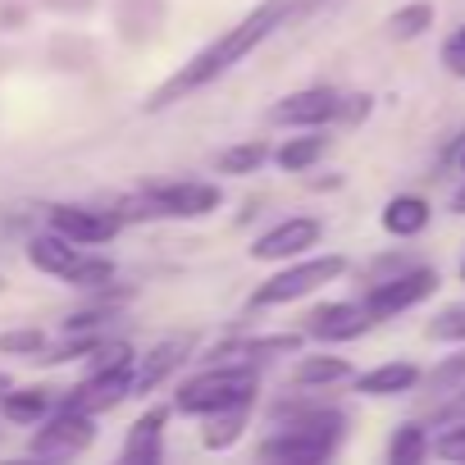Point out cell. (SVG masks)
I'll list each match as a JSON object with an SVG mask.
<instances>
[{
	"label": "cell",
	"instance_id": "cell-11",
	"mask_svg": "<svg viewBox=\"0 0 465 465\" xmlns=\"http://www.w3.org/2000/svg\"><path fill=\"white\" fill-rule=\"evenodd\" d=\"M124 397H133V365H114V370H92L87 383L74 388V397L64 406L74 411H87V415H101L110 406H119Z\"/></svg>",
	"mask_w": 465,
	"mask_h": 465
},
{
	"label": "cell",
	"instance_id": "cell-9",
	"mask_svg": "<svg viewBox=\"0 0 465 465\" xmlns=\"http://www.w3.org/2000/svg\"><path fill=\"white\" fill-rule=\"evenodd\" d=\"M329 119H342V96L329 87H306L270 105V124H288V128H320Z\"/></svg>",
	"mask_w": 465,
	"mask_h": 465
},
{
	"label": "cell",
	"instance_id": "cell-28",
	"mask_svg": "<svg viewBox=\"0 0 465 465\" xmlns=\"http://www.w3.org/2000/svg\"><path fill=\"white\" fill-rule=\"evenodd\" d=\"M442 64H447L451 78H465V28L447 37V46H442Z\"/></svg>",
	"mask_w": 465,
	"mask_h": 465
},
{
	"label": "cell",
	"instance_id": "cell-30",
	"mask_svg": "<svg viewBox=\"0 0 465 465\" xmlns=\"http://www.w3.org/2000/svg\"><path fill=\"white\" fill-rule=\"evenodd\" d=\"M465 379V356H456V361H447L438 374H433V383H460Z\"/></svg>",
	"mask_w": 465,
	"mask_h": 465
},
{
	"label": "cell",
	"instance_id": "cell-12",
	"mask_svg": "<svg viewBox=\"0 0 465 465\" xmlns=\"http://www.w3.org/2000/svg\"><path fill=\"white\" fill-rule=\"evenodd\" d=\"M370 324H374V320H370L365 302H361V306H351V302H333V306H320V311L311 315L306 333L320 338V342H351V338H361Z\"/></svg>",
	"mask_w": 465,
	"mask_h": 465
},
{
	"label": "cell",
	"instance_id": "cell-8",
	"mask_svg": "<svg viewBox=\"0 0 465 465\" xmlns=\"http://www.w3.org/2000/svg\"><path fill=\"white\" fill-rule=\"evenodd\" d=\"M324 238V223L311 219V214H292L283 223H274L270 232H261L252 256L256 261H292V256H306L315 242Z\"/></svg>",
	"mask_w": 465,
	"mask_h": 465
},
{
	"label": "cell",
	"instance_id": "cell-5",
	"mask_svg": "<svg viewBox=\"0 0 465 465\" xmlns=\"http://www.w3.org/2000/svg\"><path fill=\"white\" fill-rule=\"evenodd\" d=\"M219 205L214 183H155L142 192L137 214H169V219H201Z\"/></svg>",
	"mask_w": 465,
	"mask_h": 465
},
{
	"label": "cell",
	"instance_id": "cell-14",
	"mask_svg": "<svg viewBox=\"0 0 465 465\" xmlns=\"http://www.w3.org/2000/svg\"><path fill=\"white\" fill-rule=\"evenodd\" d=\"M187 338H169V342H160L155 351H146L142 356V365H133V392H151L155 383H164L183 361H187Z\"/></svg>",
	"mask_w": 465,
	"mask_h": 465
},
{
	"label": "cell",
	"instance_id": "cell-31",
	"mask_svg": "<svg viewBox=\"0 0 465 465\" xmlns=\"http://www.w3.org/2000/svg\"><path fill=\"white\" fill-rule=\"evenodd\" d=\"M370 114V96H342V119H365Z\"/></svg>",
	"mask_w": 465,
	"mask_h": 465
},
{
	"label": "cell",
	"instance_id": "cell-34",
	"mask_svg": "<svg viewBox=\"0 0 465 465\" xmlns=\"http://www.w3.org/2000/svg\"><path fill=\"white\" fill-rule=\"evenodd\" d=\"M460 169H465V151H460Z\"/></svg>",
	"mask_w": 465,
	"mask_h": 465
},
{
	"label": "cell",
	"instance_id": "cell-23",
	"mask_svg": "<svg viewBox=\"0 0 465 465\" xmlns=\"http://www.w3.org/2000/svg\"><path fill=\"white\" fill-rule=\"evenodd\" d=\"M429 28H433V5H429V0L401 5V10L388 19V33H392V37H401V42H411V37H420V33H429Z\"/></svg>",
	"mask_w": 465,
	"mask_h": 465
},
{
	"label": "cell",
	"instance_id": "cell-15",
	"mask_svg": "<svg viewBox=\"0 0 465 465\" xmlns=\"http://www.w3.org/2000/svg\"><path fill=\"white\" fill-rule=\"evenodd\" d=\"M415 383H420V370L411 361H388V365L361 374L356 392H365V397H397V392H411Z\"/></svg>",
	"mask_w": 465,
	"mask_h": 465
},
{
	"label": "cell",
	"instance_id": "cell-17",
	"mask_svg": "<svg viewBox=\"0 0 465 465\" xmlns=\"http://www.w3.org/2000/svg\"><path fill=\"white\" fill-rule=\"evenodd\" d=\"M429 223V201L424 196H392L383 205V228L392 232V238H415V232H424Z\"/></svg>",
	"mask_w": 465,
	"mask_h": 465
},
{
	"label": "cell",
	"instance_id": "cell-1",
	"mask_svg": "<svg viewBox=\"0 0 465 465\" xmlns=\"http://www.w3.org/2000/svg\"><path fill=\"white\" fill-rule=\"evenodd\" d=\"M297 10V0H265V5H256L242 24H232L223 37H214L205 51H196L169 83H160L155 92H151V101H146V110L155 114V110H169V105H178L183 96H192V92H201L205 83H214V78H223L232 64H242L265 37H274L283 24H288V15Z\"/></svg>",
	"mask_w": 465,
	"mask_h": 465
},
{
	"label": "cell",
	"instance_id": "cell-20",
	"mask_svg": "<svg viewBox=\"0 0 465 465\" xmlns=\"http://www.w3.org/2000/svg\"><path fill=\"white\" fill-rule=\"evenodd\" d=\"M320 155H324V137H288V142L274 151V160H279L283 173H302V169H311Z\"/></svg>",
	"mask_w": 465,
	"mask_h": 465
},
{
	"label": "cell",
	"instance_id": "cell-16",
	"mask_svg": "<svg viewBox=\"0 0 465 465\" xmlns=\"http://www.w3.org/2000/svg\"><path fill=\"white\" fill-rule=\"evenodd\" d=\"M164 420H169V411H146L137 424H133V433H128V442H124V460H142V465H155L160 460V429H164Z\"/></svg>",
	"mask_w": 465,
	"mask_h": 465
},
{
	"label": "cell",
	"instance_id": "cell-25",
	"mask_svg": "<svg viewBox=\"0 0 465 465\" xmlns=\"http://www.w3.org/2000/svg\"><path fill=\"white\" fill-rule=\"evenodd\" d=\"M0 351L37 356V351H46V333H42V329H15V333H0Z\"/></svg>",
	"mask_w": 465,
	"mask_h": 465
},
{
	"label": "cell",
	"instance_id": "cell-2",
	"mask_svg": "<svg viewBox=\"0 0 465 465\" xmlns=\"http://www.w3.org/2000/svg\"><path fill=\"white\" fill-rule=\"evenodd\" d=\"M256 397V370L252 365H219L196 374L192 383L178 388L173 406L183 415H228V411H242Z\"/></svg>",
	"mask_w": 465,
	"mask_h": 465
},
{
	"label": "cell",
	"instance_id": "cell-7",
	"mask_svg": "<svg viewBox=\"0 0 465 465\" xmlns=\"http://www.w3.org/2000/svg\"><path fill=\"white\" fill-rule=\"evenodd\" d=\"M92 438H96L92 415H87V411L64 406L46 429H37V433H33L28 451H33V456H78L83 447H92Z\"/></svg>",
	"mask_w": 465,
	"mask_h": 465
},
{
	"label": "cell",
	"instance_id": "cell-13",
	"mask_svg": "<svg viewBox=\"0 0 465 465\" xmlns=\"http://www.w3.org/2000/svg\"><path fill=\"white\" fill-rule=\"evenodd\" d=\"M28 261H33V270H42V274H51V279H74L78 274V265H83V252H78V242H69L64 232H42V238H33L28 242Z\"/></svg>",
	"mask_w": 465,
	"mask_h": 465
},
{
	"label": "cell",
	"instance_id": "cell-35",
	"mask_svg": "<svg viewBox=\"0 0 465 465\" xmlns=\"http://www.w3.org/2000/svg\"><path fill=\"white\" fill-rule=\"evenodd\" d=\"M460 279H465V265H460Z\"/></svg>",
	"mask_w": 465,
	"mask_h": 465
},
{
	"label": "cell",
	"instance_id": "cell-32",
	"mask_svg": "<svg viewBox=\"0 0 465 465\" xmlns=\"http://www.w3.org/2000/svg\"><path fill=\"white\" fill-rule=\"evenodd\" d=\"M438 420H442V424H460V420H465V392H460L456 401H447V406L438 411Z\"/></svg>",
	"mask_w": 465,
	"mask_h": 465
},
{
	"label": "cell",
	"instance_id": "cell-21",
	"mask_svg": "<svg viewBox=\"0 0 465 465\" xmlns=\"http://www.w3.org/2000/svg\"><path fill=\"white\" fill-rule=\"evenodd\" d=\"M347 374H351L347 361H338V356H311V361L297 365V388H324V383H338Z\"/></svg>",
	"mask_w": 465,
	"mask_h": 465
},
{
	"label": "cell",
	"instance_id": "cell-10",
	"mask_svg": "<svg viewBox=\"0 0 465 465\" xmlns=\"http://www.w3.org/2000/svg\"><path fill=\"white\" fill-rule=\"evenodd\" d=\"M433 288H438V274H433V270H411V274H397V279L379 283V288L365 297V311H370V320H392L397 311L420 306Z\"/></svg>",
	"mask_w": 465,
	"mask_h": 465
},
{
	"label": "cell",
	"instance_id": "cell-3",
	"mask_svg": "<svg viewBox=\"0 0 465 465\" xmlns=\"http://www.w3.org/2000/svg\"><path fill=\"white\" fill-rule=\"evenodd\" d=\"M338 433H342V415L333 411H292V424L274 438L261 442V456L265 460H288V465H311V460H324L333 447H338Z\"/></svg>",
	"mask_w": 465,
	"mask_h": 465
},
{
	"label": "cell",
	"instance_id": "cell-33",
	"mask_svg": "<svg viewBox=\"0 0 465 465\" xmlns=\"http://www.w3.org/2000/svg\"><path fill=\"white\" fill-rule=\"evenodd\" d=\"M451 210H456V214H465V183L456 187V196H451Z\"/></svg>",
	"mask_w": 465,
	"mask_h": 465
},
{
	"label": "cell",
	"instance_id": "cell-6",
	"mask_svg": "<svg viewBox=\"0 0 465 465\" xmlns=\"http://www.w3.org/2000/svg\"><path fill=\"white\" fill-rule=\"evenodd\" d=\"M124 214L119 210H92V205H51V228L64 232L78 247H101L119 232Z\"/></svg>",
	"mask_w": 465,
	"mask_h": 465
},
{
	"label": "cell",
	"instance_id": "cell-24",
	"mask_svg": "<svg viewBox=\"0 0 465 465\" xmlns=\"http://www.w3.org/2000/svg\"><path fill=\"white\" fill-rule=\"evenodd\" d=\"M429 338H433V342H465V302H460V306H447V311L429 324Z\"/></svg>",
	"mask_w": 465,
	"mask_h": 465
},
{
	"label": "cell",
	"instance_id": "cell-26",
	"mask_svg": "<svg viewBox=\"0 0 465 465\" xmlns=\"http://www.w3.org/2000/svg\"><path fill=\"white\" fill-rule=\"evenodd\" d=\"M114 279V265L110 261H101V256H83V265H78V274L69 279L74 288H101V283H110Z\"/></svg>",
	"mask_w": 465,
	"mask_h": 465
},
{
	"label": "cell",
	"instance_id": "cell-4",
	"mask_svg": "<svg viewBox=\"0 0 465 465\" xmlns=\"http://www.w3.org/2000/svg\"><path fill=\"white\" fill-rule=\"evenodd\" d=\"M342 270H347V261H342V256H315V261L288 265L283 274H274V279H265V283L256 288L252 306H288V302H297V297H306V292H315V288L333 283Z\"/></svg>",
	"mask_w": 465,
	"mask_h": 465
},
{
	"label": "cell",
	"instance_id": "cell-29",
	"mask_svg": "<svg viewBox=\"0 0 465 465\" xmlns=\"http://www.w3.org/2000/svg\"><path fill=\"white\" fill-rule=\"evenodd\" d=\"M433 451H438L442 460H465V420H460V429H447V433L433 442Z\"/></svg>",
	"mask_w": 465,
	"mask_h": 465
},
{
	"label": "cell",
	"instance_id": "cell-19",
	"mask_svg": "<svg viewBox=\"0 0 465 465\" xmlns=\"http://www.w3.org/2000/svg\"><path fill=\"white\" fill-rule=\"evenodd\" d=\"M265 160H270V146H265V142H238V146L219 151L214 169H219V173H232V178H242V173H256Z\"/></svg>",
	"mask_w": 465,
	"mask_h": 465
},
{
	"label": "cell",
	"instance_id": "cell-27",
	"mask_svg": "<svg viewBox=\"0 0 465 465\" xmlns=\"http://www.w3.org/2000/svg\"><path fill=\"white\" fill-rule=\"evenodd\" d=\"M238 433H242V411H228V420L219 424V433H214V429L205 433V447H214V451H223L228 442H238Z\"/></svg>",
	"mask_w": 465,
	"mask_h": 465
},
{
	"label": "cell",
	"instance_id": "cell-18",
	"mask_svg": "<svg viewBox=\"0 0 465 465\" xmlns=\"http://www.w3.org/2000/svg\"><path fill=\"white\" fill-rule=\"evenodd\" d=\"M46 406H51V397H46L42 388H5V392H0V411H5L15 424H33V420H42Z\"/></svg>",
	"mask_w": 465,
	"mask_h": 465
},
{
	"label": "cell",
	"instance_id": "cell-22",
	"mask_svg": "<svg viewBox=\"0 0 465 465\" xmlns=\"http://www.w3.org/2000/svg\"><path fill=\"white\" fill-rule=\"evenodd\" d=\"M424 456H429L424 429H420V424H401V429L392 433V442H388V460H392V465H415V460H424Z\"/></svg>",
	"mask_w": 465,
	"mask_h": 465
}]
</instances>
